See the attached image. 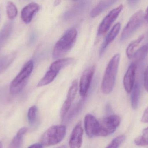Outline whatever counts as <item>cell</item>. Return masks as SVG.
<instances>
[{
    "instance_id": "1",
    "label": "cell",
    "mask_w": 148,
    "mask_h": 148,
    "mask_svg": "<svg viewBox=\"0 0 148 148\" xmlns=\"http://www.w3.org/2000/svg\"><path fill=\"white\" fill-rule=\"evenodd\" d=\"M120 61V54L113 56L106 67L101 85V91L105 94L111 93L114 87Z\"/></svg>"
},
{
    "instance_id": "2",
    "label": "cell",
    "mask_w": 148,
    "mask_h": 148,
    "mask_svg": "<svg viewBox=\"0 0 148 148\" xmlns=\"http://www.w3.org/2000/svg\"><path fill=\"white\" fill-rule=\"evenodd\" d=\"M77 36V31L75 28L67 30L61 38L56 43L53 51L54 59H58L66 54L73 46Z\"/></svg>"
},
{
    "instance_id": "3",
    "label": "cell",
    "mask_w": 148,
    "mask_h": 148,
    "mask_svg": "<svg viewBox=\"0 0 148 148\" xmlns=\"http://www.w3.org/2000/svg\"><path fill=\"white\" fill-rule=\"evenodd\" d=\"M34 69L32 60L26 63L19 74L12 81L10 85V91L13 94H19L24 88Z\"/></svg>"
},
{
    "instance_id": "4",
    "label": "cell",
    "mask_w": 148,
    "mask_h": 148,
    "mask_svg": "<svg viewBox=\"0 0 148 148\" xmlns=\"http://www.w3.org/2000/svg\"><path fill=\"white\" fill-rule=\"evenodd\" d=\"M66 133V128L64 125H56L49 127L42 136L41 144L49 147L60 143L64 139Z\"/></svg>"
},
{
    "instance_id": "5",
    "label": "cell",
    "mask_w": 148,
    "mask_h": 148,
    "mask_svg": "<svg viewBox=\"0 0 148 148\" xmlns=\"http://www.w3.org/2000/svg\"><path fill=\"white\" fill-rule=\"evenodd\" d=\"M121 118L118 116L110 115L99 121L97 136L105 137L113 134L120 125Z\"/></svg>"
},
{
    "instance_id": "6",
    "label": "cell",
    "mask_w": 148,
    "mask_h": 148,
    "mask_svg": "<svg viewBox=\"0 0 148 148\" xmlns=\"http://www.w3.org/2000/svg\"><path fill=\"white\" fill-rule=\"evenodd\" d=\"M144 14L142 10H138L130 17L122 32L121 37L122 41L127 39L140 26Z\"/></svg>"
},
{
    "instance_id": "7",
    "label": "cell",
    "mask_w": 148,
    "mask_h": 148,
    "mask_svg": "<svg viewBox=\"0 0 148 148\" xmlns=\"http://www.w3.org/2000/svg\"><path fill=\"white\" fill-rule=\"evenodd\" d=\"M123 8V5H120L111 10L104 17L98 27L97 34L99 35L103 34L108 31L121 12Z\"/></svg>"
},
{
    "instance_id": "8",
    "label": "cell",
    "mask_w": 148,
    "mask_h": 148,
    "mask_svg": "<svg viewBox=\"0 0 148 148\" xmlns=\"http://www.w3.org/2000/svg\"><path fill=\"white\" fill-rule=\"evenodd\" d=\"M95 69V66L88 68L84 71L81 76L79 84V92L82 97H86L88 95Z\"/></svg>"
},
{
    "instance_id": "9",
    "label": "cell",
    "mask_w": 148,
    "mask_h": 148,
    "mask_svg": "<svg viewBox=\"0 0 148 148\" xmlns=\"http://www.w3.org/2000/svg\"><path fill=\"white\" fill-rule=\"evenodd\" d=\"M77 90L78 82L77 80H75L72 83V85L69 90L66 99L63 103V106L61 109L60 116L62 120L64 119L67 113L70 109L77 93Z\"/></svg>"
},
{
    "instance_id": "10",
    "label": "cell",
    "mask_w": 148,
    "mask_h": 148,
    "mask_svg": "<svg viewBox=\"0 0 148 148\" xmlns=\"http://www.w3.org/2000/svg\"><path fill=\"white\" fill-rule=\"evenodd\" d=\"M85 133L89 138L97 136L99 130V121L92 115L87 114L84 120Z\"/></svg>"
},
{
    "instance_id": "11",
    "label": "cell",
    "mask_w": 148,
    "mask_h": 148,
    "mask_svg": "<svg viewBox=\"0 0 148 148\" xmlns=\"http://www.w3.org/2000/svg\"><path fill=\"white\" fill-rule=\"evenodd\" d=\"M137 67L138 66L136 64L132 62L130 65L124 75L123 81V86L127 93H131L134 86Z\"/></svg>"
},
{
    "instance_id": "12",
    "label": "cell",
    "mask_w": 148,
    "mask_h": 148,
    "mask_svg": "<svg viewBox=\"0 0 148 148\" xmlns=\"http://www.w3.org/2000/svg\"><path fill=\"white\" fill-rule=\"evenodd\" d=\"M83 129L81 123L74 128L70 136L69 145L70 148H81L82 142Z\"/></svg>"
},
{
    "instance_id": "13",
    "label": "cell",
    "mask_w": 148,
    "mask_h": 148,
    "mask_svg": "<svg viewBox=\"0 0 148 148\" xmlns=\"http://www.w3.org/2000/svg\"><path fill=\"white\" fill-rule=\"evenodd\" d=\"M40 6L36 3L31 2L26 5L22 10L21 17L23 22L28 24L33 17L40 10Z\"/></svg>"
},
{
    "instance_id": "14",
    "label": "cell",
    "mask_w": 148,
    "mask_h": 148,
    "mask_svg": "<svg viewBox=\"0 0 148 148\" xmlns=\"http://www.w3.org/2000/svg\"><path fill=\"white\" fill-rule=\"evenodd\" d=\"M121 27V23L119 22L117 23L113 26L111 30L106 36L105 40L101 47L100 50V55L103 54L106 48L115 39L120 32Z\"/></svg>"
},
{
    "instance_id": "15",
    "label": "cell",
    "mask_w": 148,
    "mask_h": 148,
    "mask_svg": "<svg viewBox=\"0 0 148 148\" xmlns=\"http://www.w3.org/2000/svg\"><path fill=\"white\" fill-rule=\"evenodd\" d=\"M60 71L58 69L51 65L48 71L37 84V87H43L52 83L56 78Z\"/></svg>"
},
{
    "instance_id": "16",
    "label": "cell",
    "mask_w": 148,
    "mask_h": 148,
    "mask_svg": "<svg viewBox=\"0 0 148 148\" xmlns=\"http://www.w3.org/2000/svg\"><path fill=\"white\" fill-rule=\"evenodd\" d=\"M116 2V1H101L91 10L90 13V17L93 18L96 17Z\"/></svg>"
},
{
    "instance_id": "17",
    "label": "cell",
    "mask_w": 148,
    "mask_h": 148,
    "mask_svg": "<svg viewBox=\"0 0 148 148\" xmlns=\"http://www.w3.org/2000/svg\"><path fill=\"white\" fill-rule=\"evenodd\" d=\"M148 53V44H146L135 51L132 58L133 59L132 62L135 63L138 66V64L141 63L144 61Z\"/></svg>"
},
{
    "instance_id": "18",
    "label": "cell",
    "mask_w": 148,
    "mask_h": 148,
    "mask_svg": "<svg viewBox=\"0 0 148 148\" xmlns=\"http://www.w3.org/2000/svg\"><path fill=\"white\" fill-rule=\"evenodd\" d=\"M140 94V83L136 82L131 91V102L132 108L136 110L138 107L139 98Z\"/></svg>"
},
{
    "instance_id": "19",
    "label": "cell",
    "mask_w": 148,
    "mask_h": 148,
    "mask_svg": "<svg viewBox=\"0 0 148 148\" xmlns=\"http://www.w3.org/2000/svg\"><path fill=\"white\" fill-rule=\"evenodd\" d=\"M27 131L26 127L21 128L14 137L8 148H20L22 142L23 136Z\"/></svg>"
},
{
    "instance_id": "20",
    "label": "cell",
    "mask_w": 148,
    "mask_h": 148,
    "mask_svg": "<svg viewBox=\"0 0 148 148\" xmlns=\"http://www.w3.org/2000/svg\"><path fill=\"white\" fill-rule=\"evenodd\" d=\"M144 36H145L144 35H142L138 38L136 39L135 40H134L130 43L126 49V54H127V56L129 59H132L134 54L135 52V50L136 48L139 46L140 43L144 39Z\"/></svg>"
},
{
    "instance_id": "21",
    "label": "cell",
    "mask_w": 148,
    "mask_h": 148,
    "mask_svg": "<svg viewBox=\"0 0 148 148\" xmlns=\"http://www.w3.org/2000/svg\"><path fill=\"white\" fill-rule=\"evenodd\" d=\"M134 143L140 147L148 145V127L143 130L142 134L134 140Z\"/></svg>"
},
{
    "instance_id": "22",
    "label": "cell",
    "mask_w": 148,
    "mask_h": 148,
    "mask_svg": "<svg viewBox=\"0 0 148 148\" xmlns=\"http://www.w3.org/2000/svg\"><path fill=\"white\" fill-rule=\"evenodd\" d=\"M16 55V53L13 52L5 56L1 60L0 63V72L5 70L8 67H9L14 60Z\"/></svg>"
},
{
    "instance_id": "23",
    "label": "cell",
    "mask_w": 148,
    "mask_h": 148,
    "mask_svg": "<svg viewBox=\"0 0 148 148\" xmlns=\"http://www.w3.org/2000/svg\"><path fill=\"white\" fill-rule=\"evenodd\" d=\"M6 9L9 19L10 20L14 19L17 14V9L16 5L12 2L8 1L7 3Z\"/></svg>"
},
{
    "instance_id": "24",
    "label": "cell",
    "mask_w": 148,
    "mask_h": 148,
    "mask_svg": "<svg viewBox=\"0 0 148 148\" xmlns=\"http://www.w3.org/2000/svg\"><path fill=\"white\" fill-rule=\"evenodd\" d=\"M85 2L86 1H80V3H77L76 5H74L71 10H69V11H68V13L66 14V17H70L71 16H74L75 14H77L78 12L81 11V10L83 9L84 7L86 5V3H85Z\"/></svg>"
},
{
    "instance_id": "25",
    "label": "cell",
    "mask_w": 148,
    "mask_h": 148,
    "mask_svg": "<svg viewBox=\"0 0 148 148\" xmlns=\"http://www.w3.org/2000/svg\"><path fill=\"white\" fill-rule=\"evenodd\" d=\"M37 110V107L36 106H32L29 109L28 112V120L29 124L31 125H33L35 122Z\"/></svg>"
},
{
    "instance_id": "26",
    "label": "cell",
    "mask_w": 148,
    "mask_h": 148,
    "mask_svg": "<svg viewBox=\"0 0 148 148\" xmlns=\"http://www.w3.org/2000/svg\"><path fill=\"white\" fill-rule=\"evenodd\" d=\"M124 140V136H119L115 138L106 148H118L123 143Z\"/></svg>"
},
{
    "instance_id": "27",
    "label": "cell",
    "mask_w": 148,
    "mask_h": 148,
    "mask_svg": "<svg viewBox=\"0 0 148 148\" xmlns=\"http://www.w3.org/2000/svg\"><path fill=\"white\" fill-rule=\"evenodd\" d=\"M144 86L145 89L148 92V65L144 72Z\"/></svg>"
},
{
    "instance_id": "28",
    "label": "cell",
    "mask_w": 148,
    "mask_h": 148,
    "mask_svg": "<svg viewBox=\"0 0 148 148\" xmlns=\"http://www.w3.org/2000/svg\"><path fill=\"white\" fill-rule=\"evenodd\" d=\"M141 121L143 123H148V107L144 111Z\"/></svg>"
},
{
    "instance_id": "29",
    "label": "cell",
    "mask_w": 148,
    "mask_h": 148,
    "mask_svg": "<svg viewBox=\"0 0 148 148\" xmlns=\"http://www.w3.org/2000/svg\"><path fill=\"white\" fill-rule=\"evenodd\" d=\"M28 148H42V145L40 143H36L31 145Z\"/></svg>"
},
{
    "instance_id": "30",
    "label": "cell",
    "mask_w": 148,
    "mask_h": 148,
    "mask_svg": "<svg viewBox=\"0 0 148 148\" xmlns=\"http://www.w3.org/2000/svg\"><path fill=\"white\" fill-rule=\"evenodd\" d=\"M143 20L145 21L146 23H148V7L146 9V12L145 14H144V17H143Z\"/></svg>"
},
{
    "instance_id": "31",
    "label": "cell",
    "mask_w": 148,
    "mask_h": 148,
    "mask_svg": "<svg viewBox=\"0 0 148 148\" xmlns=\"http://www.w3.org/2000/svg\"><path fill=\"white\" fill-rule=\"evenodd\" d=\"M128 3H129L130 5V6H135L136 4H137L139 1H128Z\"/></svg>"
},
{
    "instance_id": "32",
    "label": "cell",
    "mask_w": 148,
    "mask_h": 148,
    "mask_svg": "<svg viewBox=\"0 0 148 148\" xmlns=\"http://www.w3.org/2000/svg\"><path fill=\"white\" fill-rule=\"evenodd\" d=\"M57 148H66V146H65V145H63V146H61V147H59Z\"/></svg>"
},
{
    "instance_id": "33",
    "label": "cell",
    "mask_w": 148,
    "mask_h": 148,
    "mask_svg": "<svg viewBox=\"0 0 148 148\" xmlns=\"http://www.w3.org/2000/svg\"><path fill=\"white\" fill-rule=\"evenodd\" d=\"M0 148H2V143L0 141Z\"/></svg>"
}]
</instances>
